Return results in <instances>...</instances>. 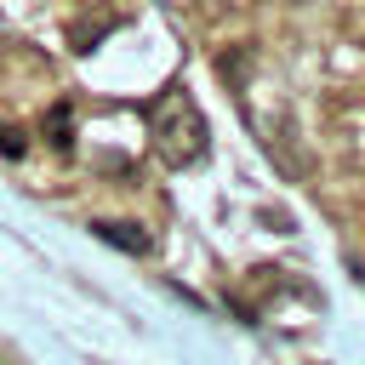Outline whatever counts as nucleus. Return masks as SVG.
<instances>
[{
    "instance_id": "obj_1",
    "label": "nucleus",
    "mask_w": 365,
    "mask_h": 365,
    "mask_svg": "<svg viewBox=\"0 0 365 365\" xmlns=\"http://www.w3.org/2000/svg\"><path fill=\"white\" fill-rule=\"evenodd\" d=\"M160 154H165V165H194L205 154V120L188 103H182V114L160 120Z\"/></svg>"
},
{
    "instance_id": "obj_2",
    "label": "nucleus",
    "mask_w": 365,
    "mask_h": 365,
    "mask_svg": "<svg viewBox=\"0 0 365 365\" xmlns=\"http://www.w3.org/2000/svg\"><path fill=\"white\" fill-rule=\"evenodd\" d=\"M91 234H97L103 245H114V251H131V257L148 251V234H143L137 222H91Z\"/></svg>"
},
{
    "instance_id": "obj_3",
    "label": "nucleus",
    "mask_w": 365,
    "mask_h": 365,
    "mask_svg": "<svg viewBox=\"0 0 365 365\" xmlns=\"http://www.w3.org/2000/svg\"><path fill=\"white\" fill-rule=\"evenodd\" d=\"M51 143H57V148H68V143H74V137H68V103H57V108H51Z\"/></svg>"
},
{
    "instance_id": "obj_4",
    "label": "nucleus",
    "mask_w": 365,
    "mask_h": 365,
    "mask_svg": "<svg viewBox=\"0 0 365 365\" xmlns=\"http://www.w3.org/2000/svg\"><path fill=\"white\" fill-rule=\"evenodd\" d=\"M23 148H29V143H23V131H17V125H0V154H11V160H17Z\"/></svg>"
}]
</instances>
